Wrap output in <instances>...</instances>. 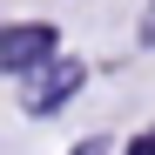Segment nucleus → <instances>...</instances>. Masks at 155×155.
Listing matches in <instances>:
<instances>
[{
	"mask_svg": "<svg viewBox=\"0 0 155 155\" xmlns=\"http://www.w3.org/2000/svg\"><path fill=\"white\" fill-rule=\"evenodd\" d=\"M128 155H155V128H142V135L128 142Z\"/></svg>",
	"mask_w": 155,
	"mask_h": 155,
	"instance_id": "nucleus-4",
	"label": "nucleus"
},
{
	"mask_svg": "<svg viewBox=\"0 0 155 155\" xmlns=\"http://www.w3.org/2000/svg\"><path fill=\"white\" fill-rule=\"evenodd\" d=\"M81 81H88V68L68 61V54H54L47 68H34L27 81H20V108L27 115H54V108H68V101L81 94Z\"/></svg>",
	"mask_w": 155,
	"mask_h": 155,
	"instance_id": "nucleus-1",
	"label": "nucleus"
},
{
	"mask_svg": "<svg viewBox=\"0 0 155 155\" xmlns=\"http://www.w3.org/2000/svg\"><path fill=\"white\" fill-rule=\"evenodd\" d=\"M74 155H108V148H101V142H81V148H74Z\"/></svg>",
	"mask_w": 155,
	"mask_h": 155,
	"instance_id": "nucleus-5",
	"label": "nucleus"
},
{
	"mask_svg": "<svg viewBox=\"0 0 155 155\" xmlns=\"http://www.w3.org/2000/svg\"><path fill=\"white\" fill-rule=\"evenodd\" d=\"M135 34H142V47H155V0L142 7V27H135Z\"/></svg>",
	"mask_w": 155,
	"mask_h": 155,
	"instance_id": "nucleus-3",
	"label": "nucleus"
},
{
	"mask_svg": "<svg viewBox=\"0 0 155 155\" xmlns=\"http://www.w3.org/2000/svg\"><path fill=\"white\" fill-rule=\"evenodd\" d=\"M54 54H61V34L47 27V20H14V27H0V68L20 74V81H27L34 68H47Z\"/></svg>",
	"mask_w": 155,
	"mask_h": 155,
	"instance_id": "nucleus-2",
	"label": "nucleus"
}]
</instances>
